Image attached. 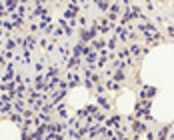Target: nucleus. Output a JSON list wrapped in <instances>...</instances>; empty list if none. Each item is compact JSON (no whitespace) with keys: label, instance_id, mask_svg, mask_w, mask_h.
<instances>
[{"label":"nucleus","instance_id":"1","mask_svg":"<svg viewBox=\"0 0 174 140\" xmlns=\"http://www.w3.org/2000/svg\"><path fill=\"white\" fill-rule=\"evenodd\" d=\"M130 52H132V54H138L140 48H138V46H132V48H130Z\"/></svg>","mask_w":174,"mask_h":140}]
</instances>
